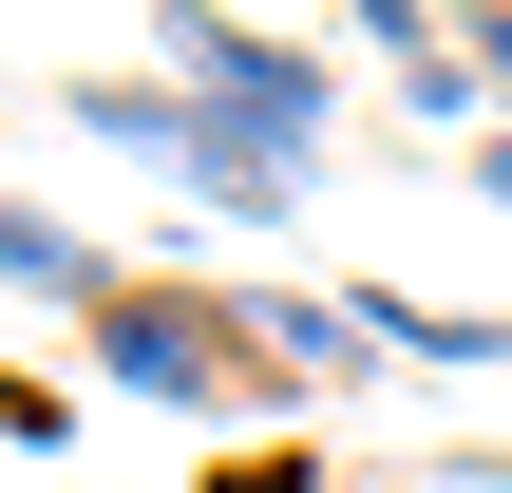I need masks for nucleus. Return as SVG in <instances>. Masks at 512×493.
Masks as SVG:
<instances>
[{
	"label": "nucleus",
	"mask_w": 512,
	"mask_h": 493,
	"mask_svg": "<svg viewBox=\"0 0 512 493\" xmlns=\"http://www.w3.org/2000/svg\"><path fill=\"white\" fill-rule=\"evenodd\" d=\"M152 76H171V95H209V114H247V133H285V152H323V133H342V57H304V38H266V19H209V0H171V19H152Z\"/></svg>",
	"instance_id": "f257e3e1"
},
{
	"label": "nucleus",
	"mask_w": 512,
	"mask_h": 493,
	"mask_svg": "<svg viewBox=\"0 0 512 493\" xmlns=\"http://www.w3.org/2000/svg\"><path fill=\"white\" fill-rule=\"evenodd\" d=\"M95 380H114V399H171V418H209V399H247V304L114 285V304H95Z\"/></svg>",
	"instance_id": "f03ea898"
},
{
	"label": "nucleus",
	"mask_w": 512,
	"mask_h": 493,
	"mask_svg": "<svg viewBox=\"0 0 512 493\" xmlns=\"http://www.w3.org/2000/svg\"><path fill=\"white\" fill-rule=\"evenodd\" d=\"M342 323H361V342H399V361H512V323H475V304H418V285H342Z\"/></svg>",
	"instance_id": "7ed1b4c3"
},
{
	"label": "nucleus",
	"mask_w": 512,
	"mask_h": 493,
	"mask_svg": "<svg viewBox=\"0 0 512 493\" xmlns=\"http://www.w3.org/2000/svg\"><path fill=\"white\" fill-rule=\"evenodd\" d=\"M0 285H38V304H76V323L114 304V266H95V247H76L57 209H19V190H0Z\"/></svg>",
	"instance_id": "20e7f679"
},
{
	"label": "nucleus",
	"mask_w": 512,
	"mask_h": 493,
	"mask_svg": "<svg viewBox=\"0 0 512 493\" xmlns=\"http://www.w3.org/2000/svg\"><path fill=\"white\" fill-rule=\"evenodd\" d=\"M247 361H285V380H361V323H342V304H247Z\"/></svg>",
	"instance_id": "39448f33"
},
{
	"label": "nucleus",
	"mask_w": 512,
	"mask_h": 493,
	"mask_svg": "<svg viewBox=\"0 0 512 493\" xmlns=\"http://www.w3.org/2000/svg\"><path fill=\"white\" fill-rule=\"evenodd\" d=\"M0 437H38V456H57V437H76V399H57L38 361H0Z\"/></svg>",
	"instance_id": "423d86ee"
},
{
	"label": "nucleus",
	"mask_w": 512,
	"mask_h": 493,
	"mask_svg": "<svg viewBox=\"0 0 512 493\" xmlns=\"http://www.w3.org/2000/svg\"><path fill=\"white\" fill-rule=\"evenodd\" d=\"M209 493H323V456H304V437H266V456H228Z\"/></svg>",
	"instance_id": "0eeeda50"
},
{
	"label": "nucleus",
	"mask_w": 512,
	"mask_h": 493,
	"mask_svg": "<svg viewBox=\"0 0 512 493\" xmlns=\"http://www.w3.org/2000/svg\"><path fill=\"white\" fill-rule=\"evenodd\" d=\"M456 57H475V76L512 95V0H494V19H456Z\"/></svg>",
	"instance_id": "6e6552de"
},
{
	"label": "nucleus",
	"mask_w": 512,
	"mask_h": 493,
	"mask_svg": "<svg viewBox=\"0 0 512 493\" xmlns=\"http://www.w3.org/2000/svg\"><path fill=\"white\" fill-rule=\"evenodd\" d=\"M494 493H512V456H494Z\"/></svg>",
	"instance_id": "1a4fd4ad"
}]
</instances>
